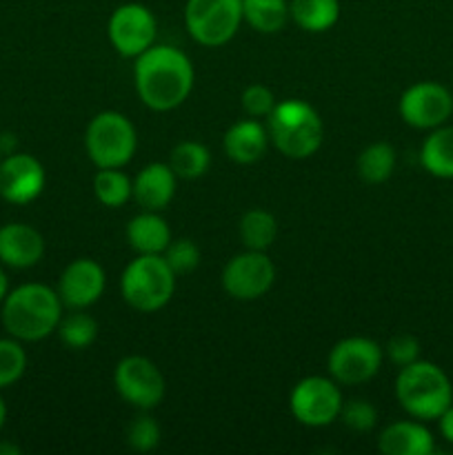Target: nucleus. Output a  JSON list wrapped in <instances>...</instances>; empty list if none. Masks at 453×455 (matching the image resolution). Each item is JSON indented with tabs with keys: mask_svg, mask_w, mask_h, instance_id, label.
Segmentation results:
<instances>
[{
	"mask_svg": "<svg viewBox=\"0 0 453 455\" xmlns=\"http://www.w3.org/2000/svg\"><path fill=\"white\" fill-rule=\"evenodd\" d=\"M163 258L167 260V265L171 267V271L176 275L191 274V271L198 269L200 265V249L194 240L189 238H178L169 243V247L164 249Z\"/></svg>",
	"mask_w": 453,
	"mask_h": 455,
	"instance_id": "31",
	"label": "nucleus"
},
{
	"mask_svg": "<svg viewBox=\"0 0 453 455\" xmlns=\"http://www.w3.org/2000/svg\"><path fill=\"white\" fill-rule=\"evenodd\" d=\"M124 438H127V444L131 451L149 453L160 444L163 431H160V425L155 422V418L149 416V411H142L129 422Z\"/></svg>",
	"mask_w": 453,
	"mask_h": 455,
	"instance_id": "30",
	"label": "nucleus"
},
{
	"mask_svg": "<svg viewBox=\"0 0 453 455\" xmlns=\"http://www.w3.org/2000/svg\"><path fill=\"white\" fill-rule=\"evenodd\" d=\"M240 105H242L244 114H247L249 118L260 120L269 118V114L275 109L278 100H275L274 92H271L266 84L253 83L249 84L242 92V96H240Z\"/></svg>",
	"mask_w": 453,
	"mask_h": 455,
	"instance_id": "33",
	"label": "nucleus"
},
{
	"mask_svg": "<svg viewBox=\"0 0 453 455\" xmlns=\"http://www.w3.org/2000/svg\"><path fill=\"white\" fill-rule=\"evenodd\" d=\"M269 142L266 124L256 118H244L226 129L225 138H222V149H225L226 158L234 160L235 164H253L265 158Z\"/></svg>",
	"mask_w": 453,
	"mask_h": 455,
	"instance_id": "18",
	"label": "nucleus"
},
{
	"mask_svg": "<svg viewBox=\"0 0 453 455\" xmlns=\"http://www.w3.org/2000/svg\"><path fill=\"white\" fill-rule=\"evenodd\" d=\"M242 0H187V34L203 47H222L242 25Z\"/></svg>",
	"mask_w": 453,
	"mask_h": 455,
	"instance_id": "7",
	"label": "nucleus"
},
{
	"mask_svg": "<svg viewBox=\"0 0 453 455\" xmlns=\"http://www.w3.org/2000/svg\"><path fill=\"white\" fill-rule=\"evenodd\" d=\"M0 160H3V151H0Z\"/></svg>",
	"mask_w": 453,
	"mask_h": 455,
	"instance_id": "40",
	"label": "nucleus"
},
{
	"mask_svg": "<svg viewBox=\"0 0 453 455\" xmlns=\"http://www.w3.org/2000/svg\"><path fill=\"white\" fill-rule=\"evenodd\" d=\"M355 169L367 185H382L395 172V149L389 142H371L360 151Z\"/></svg>",
	"mask_w": 453,
	"mask_h": 455,
	"instance_id": "24",
	"label": "nucleus"
},
{
	"mask_svg": "<svg viewBox=\"0 0 453 455\" xmlns=\"http://www.w3.org/2000/svg\"><path fill=\"white\" fill-rule=\"evenodd\" d=\"M420 163L426 173L440 180H453V124L431 129L420 149Z\"/></svg>",
	"mask_w": 453,
	"mask_h": 455,
	"instance_id": "21",
	"label": "nucleus"
},
{
	"mask_svg": "<svg viewBox=\"0 0 453 455\" xmlns=\"http://www.w3.org/2000/svg\"><path fill=\"white\" fill-rule=\"evenodd\" d=\"M386 358L395 364V367H407V364L420 360V342L413 333H395L391 340L386 342Z\"/></svg>",
	"mask_w": 453,
	"mask_h": 455,
	"instance_id": "34",
	"label": "nucleus"
},
{
	"mask_svg": "<svg viewBox=\"0 0 453 455\" xmlns=\"http://www.w3.org/2000/svg\"><path fill=\"white\" fill-rule=\"evenodd\" d=\"M9 293V278L7 274H4V267L0 265V302L4 300V296Z\"/></svg>",
	"mask_w": 453,
	"mask_h": 455,
	"instance_id": "37",
	"label": "nucleus"
},
{
	"mask_svg": "<svg viewBox=\"0 0 453 455\" xmlns=\"http://www.w3.org/2000/svg\"><path fill=\"white\" fill-rule=\"evenodd\" d=\"M178 176L169 163H149L133 178V200L142 209L163 212L176 196Z\"/></svg>",
	"mask_w": 453,
	"mask_h": 455,
	"instance_id": "17",
	"label": "nucleus"
},
{
	"mask_svg": "<svg viewBox=\"0 0 453 455\" xmlns=\"http://www.w3.org/2000/svg\"><path fill=\"white\" fill-rule=\"evenodd\" d=\"M338 420H342L346 429L367 434L378 425V409L369 400H351V403H342Z\"/></svg>",
	"mask_w": 453,
	"mask_h": 455,
	"instance_id": "32",
	"label": "nucleus"
},
{
	"mask_svg": "<svg viewBox=\"0 0 453 455\" xmlns=\"http://www.w3.org/2000/svg\"><path fill=\"white\" fill-rule=\"evenodd\" d=\"M93 196L100 204L118 209L133 198V180L123 169H98L93 176Z\"/></svg>",
	"mask_w": 453,
	"mask_h": 455,
	"instance_id": "28",
	"label": "nucleus"
},
{
	"mask_svg": "<svg viewBox=\"0 0 453 455\" xmlns=\"http://www.w3.org/2000/svg\"><path fill=\"white\" fill-rule=\"evenodd\" d=\"M169 167L182 180H198L211 167V154L203 142L182 140L169 154Z\"/></svg>",
	"mask_w": 453,
	"mask_h": 455,
	"instance_id": "26",
	"label": "nucleus"
},
{
	"mask_svg": "<svg viewBox=\"0 0 453 455\" xmlns=\"http://www.w3.org/2000/svg\"><path fill=\"white\" fill-rule=\"evenodd\" d=\"M395 398L416 420H438L453 404V385L447 373L429 360H416L400 369Z\"/></svg>",
	"mask_w": 453,
	"mask_h": 455,
	"instance_id": "4",
	"label": "nucleus"
},
{
	"mask_svg": "<svg viewBox=\"0 0 453 455\" xmlns=\"http://www.w3.org/2000/svg\"><path fill=\"white\" fill-rule=\"evenodd\" d=\"M275 283V265L266 251L244 249L231 258L222 269V289L240 302H251L266 296Z\"/></svg>",
	"mask_w": 453,
	"mask_h": 455,
	"instance_id": "12",
	"label": "nucleus"
},
{
	"mask_svg": "<svg viewBox=\"0 0 453 455\" xmlns=\"http://www.w3.org/2000/svg\"><path fill=\"white\" fill-rule=\"evenodd\" d=\"M133 83L142 105L158 114L173 111L194 92V62L178 47L154 44L136 58Z\"/></svg>",
	"mask_w": 453,
	"mask_h": 455,
	"instance_id": "1",
	"label": "nucleus"
},
{
	"mask_svg": "<svg viewBox=\"0 0 453 455\" xmlns=\"http://www.w3.org/2000/svg\"><path fill=\"white\" fill-rule=\"evenodd\" d=\"M0 455H20V447L12 443H0Z\"/></svg>",
	"mask_w": 453,
	"mask_h": 455,
	"instance_id": "38",
	"label": "nucleus"
},
{
	"mask_svg": "<svg viewBox=\"0 0 453 455\" xmlns=\"http://www.w3.org/2000/svg\"><path fill=\"white\" fill-rule=\"evenodd\" d=\"M107 274L93 258H76L62 269L58 280V296L67 309H89L102 298Z\"/></svg>",
	"mask_w": 453,
	"mask_h": 455,
	"instance_id": "15",
	"label": "nucleus"
},
{
	"mask_svg": "<svg viewBox=\"0 0 453 455\" xmlns=\"http://www.w3.org/2000/svg\"><path fill=\"white\" fill-rule=\"evenodd\" d=\"M84 149L98 169H123L138 149V132L120 111H100L84 132Z\"/></svg>",
	"mask_w": 453,
	"mask_h": 455,
	"instance_id": "6",
	"label": "nucleus"
},
{
	"mask_svg": "<svg viewBox=\"0 0 453 455\" xmlns=\"http://www.w3.org/2000/svg\"><path fill=\"white\" fill-rule=\"evenodd\" d=\"M47 173L36 156L13 151L0 160V198L9 204H29L43 194Z\"/></svg>",
	"mask_w": 453,
	"mask_h": 455,
	"instance_id": "14",
	"label": "nucleus"
},
{
	"mask_svg": "<svg viewBox=\"0 0 453 455\" xmlns=\"http://www.w3.org/2000/svg\"><path fill=\"white\" fill-rule=\"evenodd\" d=\"M44 256V238L27 222L0 227V265L9 269H31Z\"/></svg>",
	"mask_w": 453,
	"mask_h": 455,
	"instance_id": "16",
	"label": "nucleus"
},
{
	"mask_svg": "<svg viewBox=\"0 0 453 455\" xmlns=\"http://www.w3.org/2000/svg\"><path fill=\"white\" fill-rule=\"evenodd\" d=\"M385 360V349L376 340L364 336H351L336 342L329 351V376L338 385L355 387L373 380Z\"/></svg>",
	"mask_w": 453,
	"mask_h": 455,
	"instance_id": "10",
	"label": "nucleus"
},
{
	"mask_svg": "<svg viewBox=\"0 0 453 455\" xmlns=\"http://www.w3.org/2000/svg\"><path fill=\"white\" fill-rule=\"evenodd\" d=\"M114 387L120 398L138 411H151L164 398V376L154 360L127 355L114 369Z\"/></svg>",
	"mask_w": 453,
	"mask_h": 455,
	"instance_id": "9",
	"label": "nucleus"
},
{
	"mask_svg": "<svg viewBox=\"0 0 453 455\" xmlns=\"http://www.w3.org/2000/svg\"><path fill=\"white\" fill-rule=\"evenodd\" d=\"M342 391L333 378H302L289 395L291 416L309 429H322L340 418Z\"/></svg>",
	"mask_w": 453,
	"mask_h": 455,
	"instance_id": "8",
	"label": "nucleus"
},
{
	"mask_svg": "<svg viewBox=\"0 0 453 455\" xmlns=\"http://www.w3.org/2000/svg\"><path fill=\"white\" fill-rule=\"evenodd\" d=\"M60 296L56 289L43 283H25L9 289L0 302V323L7 336L20 342H40L56 333L62 318Z\"/></svg>",
	"mask_w": 453,
	"mask_h": 455,
	"instance_id": "2",
	"label": "nucleus"
},
{
	"mask_svg": "<svg viewBox=\"0 0 453 455\" xmlns=\"http://www.w3.org/2000/svg\"><path fill=\"white\" fill-rule=\"evenodd\" d=\"M120 293L131 309L155 314L171 302L176 274L163 256H136L123 271Z\"/></svg>",
	"mask_w": 453,
	"mask_h": 455,
	"instance_id": "5",
	"label": "nucleus"
},
{
	"mask_svg": "<svg viewBox=\"0 0 453 455\" xmlns=\"http://www.w3.org/2000/svg\"><path fill=\"white\" fill-rule=\"evenodd\" d=\"M400 118L413 129L431 132L447 123L453 114V93L444 84L422 80L404 89L398 102Z\"/></svg>",
	"mask_w": 453,
	"mask_h": 455,
	"instance_id": "13",
	"label": "nucleus"
},
{
	"mask_svg": "<svg viewBox=\"0 0 453 455\" xmlns=\"http://www.w3.org/2000/svg\"><path fill=\"white\" fill-rule=\"evenodd\" d=\"M269 140L284 158L306 160L322 147L324 124L318 111L300 98H289L275 105L266 118Z\"/></svg>",
	"mask_w": 453,
	"mask_h": 455,
	"instance_id": "3",
	"label": "nucleus"
},
{
	"mask_svg": "<svg viewBox=\"0 0 453 455\" xmlns=\"http://www.w3.org/2000/svg\"><path fill=\"white\" fill-rule=\"evenodd\" d=\"M378 449L385 455H429L433 453V435L422 422L398 420L382 429Z\"/></svg>",
	"mask_w": 453,
	"mask_h": 455,
	"instance_id": "19",
	"label": "nucleus"
},
{
	"mask_svg": "<svg viewBox=\"0 0 453 455\" xmlns=\"http://www.w3.org/2000/svg\"><path fill=\"white\" fill-rule=\"evenodd\" d=\"M27 371V351L16 338H0V391L16 385Z\"/></svg>",
	"mask_w": 453,
	"mask_h": 455,
	"instance_id": "29",
	"label": "nucleus"
},
{
	"mask_svg": "<svg viewBox=\"0 0 453 455\" xmlns=\"http://www.w3.org/2000/svg\"><path fill=\"white\" fill-rule=\"evenodd\" d=\"M98 323L93 315L84 314V309H71L69 315L62 314L60 323H58V338L67 349L83 351L96 342L98 338Z\"/></svg>",
	"mask_w": 453,
	"mask_h": 455,
	"instance_id": "27",
	"label": "nucleus"
},
{
	"mask_svg": "<svg viewBox=\"0 0 453 455\" xmlns=\"http://www.w3.org/2000/svg\"><path fill=\"white\" fill-rule=\"evenodd\" d=\"M438 422H440V434H442V438L447 440L449 444H453V404L438 418Z\"/></svg>",
	"mask_w": 453,
	"mask_h": 455,
	"instance_id": "35",
	"label": "nucleus"
},
{
	"mask_svg": "<svg viewBox=\"0 0 453 455\" xmlns=\"http://www.w3.org/2000/svg\"><path fill=\"white\" fill-rule=\"evenodd\" d=\"M171 240V229L160 212L142 209L127 225V243L138 256H163Z\"/></svg>",
	"mask_w": 453,
	"mask_h": 455,
	"instance_id": "20",
	"label": "nucleus"
},
{
	"mask_svg": "<svg viewBox=\"0 0 453 455\" xmlns=\"http://www.w3.org/2000/svg\"><path fill=\"white\" fill-rule=\"evenodd\" d=\"M238 234L244 249L266 251L275 243V238H278V220H275L274 213L265 212V209H249L240 218Z\"/></svg>",
	"mask_w": 453,
	"mask_h": 455,
	"instance_id": "25",
	"label": "nucleus"
},
{
	"mask_svg": "<svg viewBox=\"0 0 453 455\" xmlns=\"http://www.w3.org/2000/svg\"><path fill=\"white\" fill-rule=\"evenodd\" d=\"M107 36L123 58H138L155 44L158 20L154 12L140 3H124L114 9L107 22Z\"/></svg>",
	"mask_w": 453,
	"mask_h": 455,
	"instance_id": "11",
	"label": "nucleus"
},
{
	"mask_svg": "<svg viewBox=\"0 0 453 455\" xmlns=\"http://www.w3.org/2000/svg\"><path fill=\"white\" fill-rule=\"evenodd\" d=\"M4 420H7V404H4L3 395H0V431H3Z\"/></svg>",
	"mask_w": 453,
	"mask_h": 455,
	"instance_id": "39",
	"label": "nucleus"
},
{
	"mask_svg": "<svg viewBox=\"0 0 453 455\" xmlns=\"http://www.w3.org/2000/svg\"><path fill=\"white\" fill-rule=\"evenodd\" d=\"M242 20L258 34H278L291 20L289 0H242Z\"/></svg>",
	"mask_w": 453,
	"mask_h": 455,
	"instance_id": "23",
	"label": "nucleus"
},
{
	"mask_svg": "<svg viewBox=\"0 0 453 455\" xmlns=\"http://www.w3.org/2000/svg\"><path fill=\"white\" fill-rule=\"evenodd\" d=\"M0 151H3V156L16 151V138H13V133H0Z\"/></svg>",
	"mask_w": 453,
	"mask_h": 455,
	"instance_id": "36",
	"label": "nucleus"
},
{
	"mask_svg": "<svg viewBox=\"0 0 453 455\" xmlns=\"http://www.w3.org/2000/svg\"><path fill=\"white\" fill-rule=\"evenodd\" d=\"M289 16L309 34H324L340 20V0H289Z\"/></svg>",
	"mask_w": 453,
	"mask_h": 455,
	"instance_id": "22",
	"label": "nucleus"
}]
</instances>
